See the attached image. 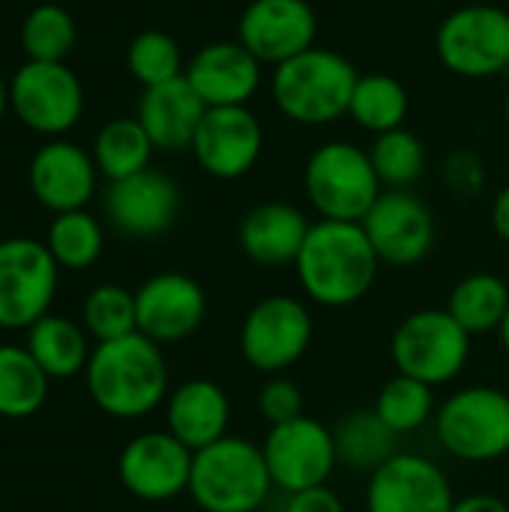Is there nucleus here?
<instances>
[{
	"label": "nucleus",
	"instance_id": "f257e3e1",
	"mask_svg": "<svg viewBox=\"0 0 509 512\" xmlns=\"http://www.w3.org/2000/svg\"><path fill=\"white\" fill-rule=\"evenodd\" d=\"M294 267L309 300L327 309H348L372 291L381 258L360 222L318 219Z\"/></svg>",
	"mask_w": 509,
	"mask_h": 512
},
{
	"label": "nucleus",
	"instance_id": "f03ea898",
	"mask_svg": "<svg viewBox=\"0 0 509 512\" xmlns=\"http://www.w3.org/2000/svg\"><path fill=\"white\" fill-rule=\"evenodd\" d=\"M84 381L90 399L108 417H147L168 396V366L162 345L141 333L114 342H99L90 351Z\"/></svg>",
	"mask_w": 509,
	"mask_h": 512
},
{
	"label": "nucleus",
	"instance_id": "7ed1b4c3",
	"mask_svg": "<svg viewBox=\"0 0 509 512\" xmlns=\"http://www.w3.org/2000/svg\"><path fill=\"white\" fill-rule=\"evenodd\" d=\"M357 66L339 51L312 45L309 51L273 66L270 93L276 108L300 126H330L348 114Z\"/></svg>",
	"mask_w": 509,
	"mask_h": 512
},
{
	"label": "nucleus",
	"instance_id": "20e7f679",
	"mask_svg": "<svg viewBox=\"0 0 509 512\" xmlns=\"http://www.w3.org/2000/svg\"><path fill=\"white\" fill-rule=\"evenodd\" d=\"M270 489L264 453L246 438L225 435L192 459L189 498L201 512H258Z\"/></svg>",
	"mask_w": 509,
	"mask_h": 512
},
{
	"label": "nucleus",
	"instance_id": "39448f33",
	"mask_svg": "<svg viewBox=\"0 0 509 512\" xmlns=\"http://www.w3.org/2000/svg\"><path fill=\"white\" fill-rule=\"evenodd\" d=\"M381 186L369 150L351 141H327L306 159L303 189L321 219L363 222L381 198Z\"/></svg>",
	"mask_w": 509,
	"mask_h": 512
},
{
	"label": "nucleus",
	"instance_id": "423d86ee",
	"mask_svg": "<svg viewBox=\"0 0 509 512\" xmlns=\"http://www.w3.org/2000/svg\"><path fill=\"white\" fill-rule=\"evenodd\" d=\"M435 432L459 462H498L509 456V396L486 384L465 387L438 408Z\"/></svg>",
	"mask_w": 509,
	"mask_h": 512
},
{
	"label": "nucleus",
	"instance_id": "0eeeda50",
	"mask_svg": "<svg viewBox=\"0 0 509 512\" xmlns=\"http://www.w3.org/2000/svg\"><path fill=\"white\" fill-rule=\"evenodd\" d=\"M390 357L399 375L441 387L465 369L471 357V333L447 309H417L396 327Z\"/></svg>",
	"mask_w": 509,
	"mask_h": 512
},
{
	"label": "nucleus",
	"instance_id": "6e6552de",
	"mask_svg": "<svg viewBox=\"0 0 509 512\" xmlns=\"http://www.w3.org/2000/svg\"><path fill=\"white\" fill-rule=\"evenodd\" d=\"M435 54L459 78H492L509 69V12L492 3L453 9L435 30Z\"/></svg>",
	"mask_w": 509,
	"mask_h": 512
},
{
	"label": "nucleus",
	"instance_id": "1a4fd4ad",
	"mask_svg": "<svg viewBox=\"0 0 509 512\" xmlns=\"http://www.w3.org/2000/svg\"><path fill=\"white\" fill-rule=\"evenodd\" d=\"M315 324L303 300L270 294L258 300L240 327V354L261 375H282L312 345Z\"/></svg>",
	"mask_w": 509,
	"mask_h": 512
},
{
	"label": "nucleus",
	"instance_id": "9d476101",
	"mask_svg": "<svg viewBox=\"0 0 509 512\" xmlns=\"http://www.w3.org/2000/svg\"><path fill=\"white\" fill-rule=\"evenodd\" d=\"M60 267L48 246L33 237L0 240V327L30 330L48 315Z\"/></svg>",
	"mask_w": 509,
	"mask_h": 512
},
{
	"label": "nucleus",
	"instance_id": "9b49d317",
	"mask_svg": "<svg viewBox=\"0 0 509 512\" xmlns=\"http://www.w3.org/2000/svg\"><path fill=\"white\" fill-rule=\"evenodd\" d=\"M9 108L30 132L63 138L84 114V87L66 63L27 60L9 81Z\"/></svg>",
	"mask_w": 509,
	"mask_h": 512
},
{
	"label": "nucleus",
	"instance_id": "f8f14e48",
	"mask_svg": "<svg viewBox=\"0 0 509 512\" xmlns=\"http://www.w3.org/2000/svg\"><path fill=\"white\" fill-rule=\"evenodd\" d=\"M273 489L288 495L327 486L330 474L339 465L333 429L318 423L315 417H297L282 426H270L261 444Z\"/></svg>",
	"mask_w": 509,
	"mask_h": 512
},
{
	"label": "nucleus",
	"instance_id": "ddd939ff",
	"mask_svg": "<svg viewBox=\"0 0 509 512\" xmlns=\"http://www.w3.org/2000/svg\"><path fill=\"white\" fill-rule=\"evenodd\" d=\"M381 264H420L435 246V216L411 189H387L360 222Z\"/></svg>",
	"mask_w": 509,
	"mask_h": 512
},
{
	"label": "nucleus",
	"instance_id": "4468645a",
	"mask_svg": "<svg viewBox=\"0 0 509 512\" xmlns=\"http://www.w3.org/2000/svg\"><path fill=\"white\" fill-rule=\"evenodd\" d=\"M192 459L195 453L168 429L144 432L123 447L117 474L129 495L147 504H162L189 492Z\"/></svg>",
	"mask_w": 509,
	"mask_h": 512
},
{
	"label": "nucleus",
	"instance_id": "2eb2a0df",
	"mask_svg": "<svg viewBox=\"0 0 509 512\" xmlns=\"http://www.w3.org/2000/svg\"><path fill=\"white\" fill-rule=\"evenodd\" d=\"M195 162L216 180H240L264 153V126L249 105L207 108L195 141Z\"/></svg>",
	"mask_w": 509,
	"mask_h": 512
},
{
	"label": "nucleus",
	"instance_id": "dca6fc26",
	"mask_svg": "<svg viewBox=\"0 0 509 512\" xmlns=\"http://www.w3.org/2000/svg\"><path fill=\"white\" fill-rule=\"evenodd\" d=\"M447 474L417 453H396L369 474L366 512H453Z\"/></svg>",
	"mask_w": 509,
	"mask_h": 512
},
{
	"label": "nucleus",
	"instance_id": "f3484780",
	"mask_svg": "<svg viewBox=\"0 0 509 512\" xmlns=\"http://www.w3.org/2000/svg\"><path fill=\"white\" fill-rule=\"evenodd\" d=\"M237 39L270 66H279L318 39V15L309 0H252L237 21Z\"/></svg>",
	"mask_w": 509,
	"mask_h": 512
},
{
	"label": "nucleus",
	"instance_id": "a211bd4d",
	"mask_svg": "<svg viewBox=\"0 0 509 512\" xmlns=\"http://www.w3.org/2000/svg\"><path fill=\"white\" fill-rule=\"evenodd\" d=\"M207 315L204 288L177 270L150 276L135 291V318L138 333L156 345H174L189 339Z\"/></svg>",
	"mask_w": 509,
	"mask_h": 512
},
{
	"label": "nucleus",
	"instance_id": "6ab92c4d",
	"mask_svg": "<svg viewBox=\"0 0 509 512\" xmlns=\"http://www.w3.org/2000/svg\"><path fill=\"white\" fill-rule=\"evenodd\" d=\"M105 216L126 237H159L165 234L180 213L177 183L156 171L144 168L126 180H114L105 189Z\"/></svg>",
	"mask_w": 509,
	"mask_h": 512
},
{
	"label": "nucleus",
	"instance_id": "aec40b11",
	"mask_svg": "<svg viewBox=\"0 0 509 512\" xmlns=\"http://www.w3.org/2000/svg\"><path fill=\"white\" fill-rule=\"evenodd\" d=\"M96 180L99 168L93 156L84 147L63 138L45 141L27 165V186L33 198L54 216L84 210L96 192Z\"/></svg>",
	"mask_w": 509,
	"mask_h": 512
},
{
	"label": "nucleus",
	"instance_id": "412c9836",
	"mask_svg": "<svg viewBox=\"0 0 509 512\" xmlns=\"http://www.w3.org/2000/svg\"><path fill=\"white\" fill-rule=\"evenodd\" d=\"M261 66L240 39H222L201 45L183 75L207 108H231L252 102L261 87Z\"/></svg>",
	"mask_w": 509,
	"mask_h": 512
},
{
	"label": "nucleus",
	"instance_id": "4be33fe9",
	"mask_svg": "<svg viewBox=\"0 0 509 512\" xmlns=\"http://www.w3.org/2000/svg\"><path fill=\"white\" fill-rule=\"evenodd\" d=\"M204 114H207L204 99L192 90V84L183 75L168 84L147 87L138 99L135 117L147 129L156 150L180 153V150H192Z\"/></svg>",
	"mask_w": 509,
	"mask_h": 512
},
{
	"label": "nucleus",
	"instance_id": "5701e85b",
	"mask_svg": "<svg viewBox=\"0 0 509 512\" xmlns=\"http://www.w3.org/2000/svg\"><path fill=\"white\" fill-rule=\"evenodd\" d=\"M309 228L312 222L294 204L264 201L243 216L237 240L249 261L261 267H285L297 261Z\"/></svg>",
	"mask_w": 509,
	"mask_h": 512
},
{
	"label": "nucleus",
	"instance_id": "b1692460",
	"mask_svg": "<svg viewBox=\"0 0 509 512\" xmlns=\"http://www.w3.org/2000/svg\"><path fill=\"white\" fill-rule=\"evenodd\" d=\"M168 432L192 453L222 441L231 423V402L216 381L192 378L168 393L165 405Z\"/></svg>",
	"mask_w": 509,
	"mask_h": 512
},
{
	"label": "nucleus",
	"instance_id": "393cba45",
	"mask_svg": "<svg viewBox=\"0 0 509 512\" xmlns=\"http://www.w3.org/2000/svg\"><path fill=\"white\" fill-rule=\"evenodd\" d=\"M87 330L78 321H69L63 315H45L27 330V351L33 360L42 366V372L51 381L75 378L87 369L90 360V345H87Z\"/></svg>",
	"mask_w": 509,
	"mask_h": 512
},
{
	"label": "nucleus",
	"instance_id": "a878e982",
	"mask_svg": "<svg viewBox=\"0 0 509 512\" xmlns=\"http://www.w3.org/2000/svg\"><path fill=\"white\" fill-rule=\"evenodd\" d=\"M153 150L156 147L138 117H114L96 132L90 156H93L99 174L108 183H114V180H126V177L150 168Z\"/></svg>",
	"mask_w": 509,
	"mask_h": 512
},
{
	"label": "nucleus",
	"instance_id": "bb28decb",
	"mask_svg": "<svg viewBox=\"0 0 509 512\" xmlns=\"http://www.w3.org/2000/svg\"><path fill=\"white\" fill-rule=\"evenodd\" d=\"M411 111V96L405 90V84L393 75L384 72H369L357 78L351 105H348V117L372 132V135H384L393 129H402Z\"/></svg>",
	"mask_w": 509,
	"mask_h": 512
},
{
	"label": "nucleus",
	"instance_id": "cd10ccee",
	"mask_svg": "<svg viewBox=\"0 0 509 512\" xmlns=\"http://www.w3.org/2000/svg\"><path fill=\"white\" fill-rule=\"evenodd\" d=\"M336 441V456L342 465L354 471H378L384 462H390L399 450L396 441L399 435L372 411H351L342 417V423L333 429Z\"/></svg>",
	"mask_w": 509,
	"mask_h": 512
},
{
	"label": "nucleus",
	"instance_id": "c85d7f7f",
	"mask_svg": "<svg viewBox=\"0 0 509 512\" xmlns=\"http://www.w3.org/2000/svg\"><path fill=\"white\" fill-rule=\"evenodd\" d=\"M447 312L471 336L501 330L509 312V285L495 273H471L453 285Z\"/></svg>",
	"mask_w": 509,
	"mask_h": 512
},
{
	"label": "nucleus",
	"instance_id": "c756f323",
	"mask_svg": "<svg viewBox=\"0 0 509 512\" xmlns=\"http://www.w3.org/2000/svg\"><path fill=\"white\" fill-rule=\"evenodd\" d=\"M48 381L27 348L0 345V417H33L48 399Z\"/></svg>",
	"mask_w": 509,
	"mask_h": 512
},
{
	"label": "nucleus",
	"instance_id": "7c9ffc66",
	"mask_svg": "<svg viewBox=\"0 0 509 512\" xmlns=\"http://www.w3.org/2000/svg\"><path fill=\"white\" fill-rule=\"evenodd\" d=\"M75 42V18L60 3H39L21 21V51L27 54V60L66 63V57L75 51Z\"/></svg>",
	"mask_w": 509,
	"mask_h": 512
},
{
	"label": "nucleus",
	"instance_id": "2f4dec72",
	"mask_svg": "<svg viewBox=\"0 0 509 512\" xmlns=\"http://www.w3.org/2000/svg\"><path fill=\"white\" fill-rule=\"evenodd\" d=\"M45 246H48L51 258L57 261V267L87 270L99 261L105 234H102L99 219L90 216L87 210H69V213H57L51 219Z\"/></svg>",
	"mask_w": 509,
	"mask_h": 512
},
{
	"label": "nucleus",
	"instance_id": "473e14b6",
	"mask_svg": "<svg viewBox=\"0 0 509 512\" xmlns=\"http://www.w3.org/2000/svg\"><path fill=\"white\" fill-rule=\"evenodd\" d=\"M432 411H435V387L399 372L378 390L375 399V414L396 435H411L423 429L432 420Z\"/></svg>",
	"mask_w": 509,
	"mask_h": 512
},
{
	"label": "nucleus",
	"instance_id": "72a5a7b5",
	"mask_svg": "<svg viewBox=\"0 0 509 512\" xmlns=\"http://www.w3.org/2000/svg\"><path fill=\"white\" fill-rule=\"evenodd\" d=\"M126 69L129 75L147 90L183 78L186 63L177 39L165 30H141L126 48Z\"/></svg>",
	"mask_w": 509,
	"mask_h": 512
},
{
	"label": "nucleus",
	"instance_id": "f704fd0d",
	"mask_svg": "<svg viewBox=\"0 0 509 512\" xmlns=\"http://www.w3.org/2000/svg\"><path fill=\"white\" fill-rule=\"evenodd\" d=\"M81 327L87 330L90 339H96V345L138 333L135 294L126 291V288H120V285H96L84 297Z\"/></svg>",
	"mask_w": 509,
	"mask_h": 512
},
{
	"label": "nucleus",
	"instance_id": "c9c22d12",
	"mask_svg": "<svg viewBox=\"0 0 509 512\" xmlns=\"http://www.w3.org/2000/svg\"><path fill=\"white\" fill-rule=\"evenodd\" d=\"M369 156H372V165H375L381 183L390 189H411L426 171V147L405 126L375 135Z\"/></svg>",
	"mask_w": 509,
	"mask_h": 512
},
{
	"label": "nucleus",
	"instance_id": "e433bc0d",
	"mask_svg": "<svg viewBox=\"0 0 509 512\" xmlns=\"http://www.w3.org/2000/svg\"><path fill=\"white\" fill-rule=\"evenodd\" d=\"M258 414L270 426H282L288 420L303 417V393L294 381L282 375H270L258 390Z\"/></svg>",
	"mask_w": 509,
	"mask_h": 512
},
{
	"label": "nucleus",
	"instance_id": "4c0bfd02",
	"mask_svg": "<svg viewBox=\"0 0 509 512\" xmlns=\"http://www.w3.org/2000/svg\"><path fill=\"white\" fill-rule=\"evenodd\" d=\"M444 180H447V186H450L453 192L474 195V192L483 186L486 174H483V165H480V159H477L474 153L459 150V153H453V156L444 162Z\"/></svg>",
	"mask_w": 509,
	"mask_h": 512
},
{
	"label": "nucleus",
	"instance_id": "58836bf2",
	"mask_svg": "<svg viewBox=\"0 0 509 512\" xmlns=\"http://www.w3.org/2000/svg\"><path fill=\"white\" fill-rule=\"evenodd\" d=\"M285 512H345V504L330 486H315L288 495Z\"/></svg>",
	"mask_w": 509,
	"mask_h": 512
},
{
	"label": "nucleus",
	"instance_id": "ea45409f",
	"mask_svg": "<svg viewBox=\"0 0 509 512\" xmlns=\"http://www.w3.org/2000/svg\"><path fill=\"white\" fill-rule=\"evenodd\" d=\"M453 512H509L507 501H501L498 495H465L453 504Z\"/></svg>",
	"mask_w": 509,
	"mask_h": 512
},
{
	"label": "nucleus",
	"instance_id": "a19ab883",
	"mask_svg": "<svg viewBox=\"0 0 509 512\" xmlns=\"http://www.w3.org/2000/svg\"><path fill=\"white\" fill-rule=\"evenodd\" d=\"M492 228L504 243H509V183L492 201Z\"/></svg>",
	"mask_w": 509,
	"mask_h": 512
},
{
	"label": "nucleus",
	"instance_id": "79ce46f5",
	"mask_svg": "<svg viewBox=\"0 0 509 512\" xmlns=\"http://www.w3.org/2000/svg\"><path fill=\"white\" fill-rule=\"evenodd\" d=\"M6 108H9V84H6V81L0 78V120H3Z\"/></svg>",
	"mask_w": 509,
	"mask_h": 512
},
{
	"label": "nucleus",
	"instance_id": "37998d69",
	"mask_svg": "<svg viewBox=\"0 0 509 512\" xmlns=\"http://www.w3.org/2000/svg\"><path fill=\"white\" fill-rule=\"evenodd\" d=\"M498 333H501V345H504V351L509 354V312H507V318H504V324H501V330H498Z\"/></svg>",
	"mask_w": 509,
	"mask_h": 512
},
{
	"label": "nucleus",
	"instance_id": "c03bdc74",
	"mask_svg": "<svg viewBox=\"0 0 509 512\" xmlns=\"http://www.w3.org/2000/svg\"><path fill=\"white\" fill-rule=\"evenodd\" d=\"M504 120H507V126H509V93H507V99H504Z\"/></svg>",
	"mask_w": 509,
	"mask_h": 512
}]
</instances>
